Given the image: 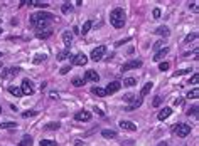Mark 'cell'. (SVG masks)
I'll list each match as a JSON object with an SVG mask.
<instances>
[{
  "label": "cell",
  "instance_id": "obj_1",
  "mask_svg": "<svg viewBox=\"0 0 199 146\" xmlns=\"http://www.w3.org/2000/svg\"><path fill=\"white\" fill-rule=\"evenodd\" d=\"M53 19H54V15L49 14V12H37V14L31 15V24L36 29H39V30H44V29L49 27V24L53 22Z\"/></svg>",
  "mask_w": 199,
  "mask_h": 146
},
{
  "label": "cell",
  "instance_id": "obj_2",
  "mask_svg": "<svg viewBox=\"0 0 199 146\" xmlns=\"http://www.w3.org/2000/svg\"><path fill=\"white\" fill-rule=\"evenodd\" d=\"M110 24L115 29H121L125 25V12H123V9H113L110 12Z\"/></svg>",
  "mask_w": 199,
  "mask_h": 146
},
{
  "label": "cell",
  "instance_id": "obj_3",
  "mask_svg": "<svg viewBox=\"0 0 199 146\" xmlns=\"http://www.w3.org/2000/svg\"><path fill=\"white\" fill-rule=\"evenodd\" d=\"M174 133L179 136V138H186V136L191 133V126L184 124V123H179V124L174 126Z\"/></svg>",
  "mask_w": 199,
  "mask_h": 146
},
{
  "label": "cell",
  "instance_id": "obj_4",
  "mask_svg": "<svg viewBox=\"0 0 199 146\" xmlns=\"http://www.w3.org/2000/svg\"><path fill=\"white\" fill-rule=\"evenodd\" d=\"M106 54V46H100L96 49H93V52H91V59H93L94 62H98L103 59V56Z\"/></svg>",
  "mask_w": 199,
  "mask_h": 146
},
{
  "label": "cell",
  "instance_id": "obj_5",
  "mask_svg": "<svg viewBox=\"0 0 199 146\" xmlns=\"http://www.w3.org/2000/svg\"><path fill=\"white\" fill-rule=\"evenodd\" d=\"M142 66V61H138V59H135V61H128V62H125L123 66H121V72H127V71H132V69H137Z\"/></svg>",
  "mask_w": 199,
  "mask_h": 146
},
{
  "label": "cell",
  "instance_id": "obj_6",
  "mask_svg": "<svg viewBox=\"0 0 199 146\" xmlns=\"http://www.w3.org/2000/svg\"><path fill=\"white\" fill-rule=\"evenodd\" d=\"M19 72H20V69H19V67H9V69H4V71H2V79L15 77Z\"/></svg>",
  "mask_w": 199,
  "mask_h": 146
},
{
  "label": "cell",
  "instance_id": "obj_7",
  "mask_svg": "<svg viewBox=\"0 0 199 146\" xmlns=\"http://www.w3.org/2000/svg\"><path fill=\"white\" fill-rule=\"evenodd\" d=\"M20 91H22V94H34V86H32V82L29 81V79H24L22 81V87H20Z\"/></svg>",
  "mask_w": 199,
  "mask_h": 146
},
{
  "label": "cell",
  "instance_id": "obj_8",
  "mask_svg": "<svg viewBox=\"0 0 199 146\" xmlns=\"http://www.w3.org/2000/svg\"><path fill=\"white\" fill-rule=\"evenodd\" d=\"M120 87H121V82H118V81H113V82H110L108 86L105 87V93L106 94H115V93H118L120 91Z\"/></svg>",
  "mask_w": 199,
  "mask_h": 146
},
{
  "label": "cell",
  "instance_id": "obj_9",
  "mask_svg": "<svg viewBox=\"0 0 199 146\" xmlns=\"http://www.w3.org/2000/svg\"><path fill=\"white\" fill-rule=\"evenodd\" d=\"M83 81H91V82H98L100 81V76L96 71H93V69H89V71H86L84 72V79Z\"/></svg>",
  "mask_w": 199,
  "mask_h": 146
},
{
  "label": "cell",
  "instance_id": "obj_10",
  "mask_svg": "<svg viewBox=\"0 0 199 146\" xmlns=\"http://www.w3.org/2000/svg\"><path fill=\"white\" fill-rule=\"evenodd\" d=\"M73 64L74 66H86V64H88V57H86L83 52L76 54V56L73 57Z\"/></svg>",
  "mask_w": 199,
  "mask_h": 146
},
{
  "label": "cell",
  "instance_id": "obj_11",
  "mask_svg": "<svg viewBox=\"0 0 199 146\" xmlns=\"http://www.w3.org/2000/svg\"><path fill=\"white\" fill-rule=\"evenodd\" d=\"M74 119L76 121H84V123H86V121H89L91 119V113H89V111H78V113H76V114H74Z\"/></svg>",
  "mask_w": 199,
  "mask_h": 146
},
{
  "label": "cell",
  "instance_id": "obj_12",
  "mask_svg": "<svg viewBox=\"0 0 199 146\" xmlns=\"http://www.w3.org/2000/svg\"><path fill=\"white\" fill-rule=\"evenodd\" d=\"M120 128L121 129H125V131H137V124H133L132 121H127V119H121L120 123Z\"/></svg>",
  "mask_w": 199,
  "mask_h": 146
},
{
  "label": "cell",
  "instance_id": "obj_13",
  "mask_svg": "<svg viewBox=\"0 0 199 146\" xmlns=\"http://www.w3.org/2000/svg\"><path fill=\"white\" fill-rule=\"evenodd\" d=\"M167 54H169V47H162V49H160V51H159V52L155 54L152 59L155 61V62H159V61H162V59L167 56Z\"/></svg>",
  "mask_w": 199,
  "mask_h": 146
},
{
  "label": "cell",
  "instance_id": "obj_14",
  "mask_svg": "<svg viewBox=\"0 0 199 146\" xmlns=\"http://www.w3.org/2000/svg\"><path fill=\"white\" fill-rule=\"evenodd\" d=\"M63 42H64V46L69 49V46L73 44V32H69V30H66L63 34Z\"/></svg>",
  "mask_w": 199,
  "mask_h": 146
},
{
  "label": "cell",
  "instance_id": "obj_15",
  "mask_svg": "<svg viewBox=\"0 0 199 146\" xmlns=\"http://www.w3.org/2000/svg\"><path fill=\"white\" fill-rule=\"evenodd\" d=\"M142 101H143L142 98H135V99L132 101V104L125 108V111H133V109H137V108H140V106H142Z\"/></svg>",
  "mask_w": 199,
  "mask_h": 146
},
{
  "label": "cell",
  "instance_id": "obj_16",
  "mask_svg": "<svg viewBox=\"0 0 199 146\" xmlns=\"http://www.w3.org/2000/svg\"><path fill=\"white\" fill-rule=\"evenodd\" d=\"M170 114H172V108H164V109L157 114V118H159L160 121H164V119H167Z\"/></svg>",
  "mask_w": 199,
  "mask_h": 146
},
{
  "label": "cell",
  "instance_id": "obj_17",
  "mask_svg": "<svg viewBox=\"0 0 199 146\" xmlns=\"http://www.w3.org/2000/svg\"><path fill=\"white\" fill-rule=\"evenodd\" d=\"M155 34H159V35H164V37H169L170 35V30H169V27L165 25H160L155 29Z\"/></svg>",
  "mask_w": 199,
  "mask_h": 146
},
{
  "label": "cell",
  "instance_id": "obj_18",
  "mask_svg": "<svg viewBox=\"0 0 199 146\" xmlns=\"http://www.w3.org/2000/svg\"><path fill=\"white\" fill-rule=\"evenodd\" d=\"M152 87H154V82H145V86L140 89V96L143 98V96H147V94L152 91Z\"/></svg>",
  "mask_w": 199,
  "mask_h": 146
},
{
  "label": "cell",
  "instance_id": "obj_19",
  "mask_svg": "<svg viewBox=\"0 0 199 146\" xmlns=\"http://www.w3.org/2000/svg\"><path fill=\"white\" fill-rule=\"evenodd\" d=\"M36 35H37V39H47V37L53 35V30H49V29H44V30H39Z\"/></svg>",
  "mask_w": 199,
  "mask_h": 146
},
{
  "label": "cell",
  "instance_id": "obj_20",
  "mask_svg": "<svg viewBox=\"0 0 199 146\" xmlns=\"http://www.w3.org/2000/svg\"><path fill=\"white\" fill-rule=\"evenodd\" d=\"M91 27H93V22H91V20H86V22L83 24V27H81V30H79V34H83V35H86V34L89 32V29H91Z\"/></svg>",
  "mask_w": 199,
  "mask_h": 146
},
{
  "label": "cell",
  "instance_id": "obj_21",
  "mask_svg": "<svg viewBox=\"0 0 199 146\" xmlns=\"http://www.w3.org/2000/svg\"><path fill=\"white\" fill-rule=\"evenodd\" d=\"M101 136L106 138V139H111V138H116V131L113 129H103L101 131Z\"/></svg>",
  "mask_w": 199,
  "mask_h": 146
},
{
  "label": "cell",
  "instance_id": "obj_22",
  "mask_svg": "<svg viewBox=\"0 0 199 146\" xmlns=\"http://www.w3.org/2000/svg\"><path fill=\"white\" fill-rule=\"evenodd\" d=\"M91 93H93L94 96H98V98H105V96H106L105 89L98 87V86H94V87H91Z\"/></svg>",
  "mask_w": 199,
  "mask_h": 146
},
{
  "label": "cell",
  "instance_id": "obj_23",
  "mask_svg": "<svg viewBox=\"0 0 199 146\" xmlns=\"http://www.w3.org/2000/svg\"><path fill=\"white\" fill-rule=\"evenodd\" d=\"M19 146H32V136L26 134L24 138L20 139V143H19Z\"/></svg>",
  "mask_w": 199,
  "mask_h": 146
},
{
  "label": "cell",
  "instance_id": "obj_24",
  "mask_svg": "<svg viewBox=\"0 0 199 146\" xmlns=\"http://www.w3.org/2000/svg\"><path fill=\"white\" fill-rule=\"evenodd\" d=\"M9 93H10L12 96H15V98L24 96V94H22V91H20V87H15V86H10V87H9Z\"/></svg>",
  "mask_w": 199,
  "mask_h": 146
},
{
  "label": "cell",
  "instance_id": "obj_25",
  "mask_svg": "<svg viewBox=\"0 0 199 146\" xmlns=\"http://www.w3.org/2000/svg\"><path fill=\"white\" fill-rule=\"evenodd\" d=\"M0 128H2V129H14V128H17V123H14V121H7V123H2Z\"/></svg>",
  "mask_w": 199,
  "mask_h": 146
},
{
  "label": "cell",
  "instance_id": "obj_26",
  "mask_svg": "<svg viewBox=\"0 0 199 146\" xmlns=\"http://www.w3.org/2000/svg\"><path fill=\"white\" fill-rule=\"evenodd\" d=\"M68 57H71V52H69V49H66V51H63V52H59L58 61H66Z\"/></svg>",
  "mask_w": 199,
  "mask_h": 146
},
{
  "label": "cell",
  "instance_id": "obj_27",
  "mask_svg": "<svg viewBox=\"0 0 199 146\" xmlns=\"http://www.w3.org/2000/svg\"><path fill=\"white\" fill-rule=\"evenodd\" d=\"M46 57H47L46 54H37L36 57L32 59V62H34V64H41V62H44V61H46Z\"/></svg>",
  "mask_w": 199,
  "mask_h": 146
},
{
  "label": "cell",
  "instance_id": "obj_28",
  "mask_svg": "<svg viewBox=\"0 0 199 146\" xmlns=\"http://www.w3.org/2000/svg\"><path fill=\"white\" fill-rule=\"evenodd\" d=\"M121 84L127 86V87H132V86H135V84H137V81L133 77H127V79H123V82H121Z\"/></svg>",
  "mask_w": 199,
  "mask_h": 146
},
{
  "label": "cell",
  "instance_id": "obj_29",
  "mask_svg": "<svg viewBox=\"0 0 199 146\" xmlns=\"http://www.w3.org/2000/svg\"><path fill=\"white\" fill-rule=\"evenodd\" d=\"M198 96H199V89H198V87L192 89V91H189V93H187V98H189V99H196Z\"/></svg>",
  "mask_w": 199,
  "mask_h": 146
},
{
  "label": "cell",
  "instance_id": "obj_30",
  "mask_svg": "<svg viewBox=\"0 0 199 146\" xmlns=\"http://www.w3.org/2000/svg\"><path fill=\"white\" fill-rule=\"evenodd\" d=\"M41 146H58V143L53 139H42L41 141Z\"/></svg>",
  "mask_w": 199,
  "mask_h": 146
},
{
  "label": "cell",
  "instance_id": "obj_31",
  "mask_svg": "<svg viewBox=\"0 0 199 146\" xmlns=\"http://www.w3.org/2000/svg\"><path fill=\"white\" fill-rule=\"evenodd\" d=\"M32 5L39 7V9H46L47 4H46V2H41V0H32Z\"/></svg>",
  "mask_w": 199,
  "mask_h": 146
},
{
  "label": "cell",
  "instance_id": "obj_32",
  "mask_svg": "<svg viewBox=\"0 0 199 146\" xmlns=\"http://www.w3.org/2000/svg\"><path fill=\"white\" fill-rule=\"evenodd\" d=\"M59 123H49V124H46V129H49V131H53V129H59Z\"/></svg>",
  "mask_w": 199,
  "mask_h": 146
},
{
  "label": "cell",
  "instance_id": "obj_33",
  "mask_svg": "<svg viewBox=\"0 0 199 146\" xmlns=\"http://www.w3.org/2000/svg\"><path fill=\"white\" fill-rule=\"evenodd\" d=\"M83 84H84V81L81 77H74L73 79V86H76V87H81Z\"/></svg>",
  "mask_w": 199,
  "mask_h": 146
},
{
  "label": "cell",
  "instance_id": "obj_34",
  "mask_svg": "<svg viewBox=\"0 0 199 146\" xmlns=\"http://www.w3.org/2000/svg\"><path fill=\"white\" fill-rule=\"evenodd\" d=\"M71 10H73V7L69 5V4H64V5L61 7V12H63V14H69Z\"/></svg>",
  "mask_w": 199,
  "mask_h": 146
},
{
  "label": "cell",
  "instance_id": "obj_35",
  "mask_svg": "<svg viewBox=\"0 0 199 146\" xmlns=\"http://www.w3.org/2000/svg\"><path fill=\"white\" fill-rule=\"evenodd\" d=\"M196 37H198V34H196V32H192V34H189V35L186 37V39H184V42H186V44H189V42H191V40H194Z\"/></svg>",
  "mask_w": 199,
  "mask_h": 146
},
{
  "label": "cell",
  "instance_id": "obj_36",
  "mask_svg": "<svg viewBox=\"0 0 199 146\" xmlns=\"http://www.w3.org/2000/svg\"><path fill=\"white\" fill-rule=\"evenodd\" d=\"M169 67H170V64L169 62H160L159 64V71H167Z\"/></svg>",
  "mask_w": 199,
  "mask_h": 146
},
{
  "label": "cell",
  "instance_id": "obj_37",
  "mask_svg": "<svg viewBox=\"0 0 199 146\" xmlns=\"http://www.w3.org/2000/svg\"><path fill=\"white\" fill-rule=\"evenodd\" d=\"M160 104H162V98H160V96H157V98L152 101V106H155V108H157V106H160Z\"/></svg>",
  "mask_w": 199,
  "mask_h": 146
},
{
  "label": "cell",
  "instance_id": "obj_38",
  "mask_svg": "<svg viewBox=\"0 0 199 146\" xmlns=\"http://www.w3.org/2000/svg\"><path fill=\"white\" fill-rule=\"evenodd\" d=\"M196 116L198 114V106H192V108H191V109H187V116Z\"/></svg>",
  "mask_w": 199,
  "mask_h": 146
},
{
  "label": "cell",
  "instance_id": "obj_39",
  "mask_svg": "<svg viewBox=\"0 0 199 146\" xmlns=\"http://www.w3.org/2000/svg\"><path fill=\"white\" fill-rule=\"evenodd\" d=\"M133 99H135L133 94H125V96H123V101H127V103H132Z\"/></svg>",
  "mask_w": 199,
  "mask_h": 146
},
{
  "label": "cell",
  "instance_id": "obj_40",
  "mask_svg": "<svg viewBox=\"0 0 199 146\" xmlns=\"http://www.w3.org/2000/svg\"><path fill=\"white\" fill-rule=\"evenodd\" d=\"M37 113L36 111H26V113H22V118H29V116H36Z\"/></svg>",
  "mask_w": 199,
  "mask_h": 146
},
{
  "label": "cell",
  "instance_id": "obj_41",
  "mask_svg": "<svg viewBox=\"0 0 199 146\" xmlns=\"http://www.w3.org/2000/svg\"><path fill=\"white\" fill-rule=\"evenodd\" d=\"M162 47H164V40H157L155 44H154V49H159V51H160Z\"/></svg>",
  "mask_w": 199,
  "mask_h": 146
},
{
  "label": "cell",
  "instance_id": "obj_42",
  "mask_svg": "<svg viewBox=\"0 0 199 146\" xmlns=\"http://www.w3.org/2000/svg\"><path fill=\"white\" fill-rule=\"evenodd\" d=\"M187 72H191V69H181V71H177L174 76H182V74H187Z\"/></svg>",
  "mask_w": 199,
  "mask_h": 146
},
{
  "label": "cell",
  "instance_id": "obj_43",
  "mask_svg": "<svg viewBox=\"0 0 199 146\" xmlns=\"http://www.w3.org/2000/svg\"><path fill=\"white\" fill-rule=\"evenodd\" d=\"M198 81H199V76L198 74H194L192 77H191V81H189V84H198Z\"/></svg>",
  "mask_w": 199,
  "mask_h": 146
},
{
  "label": "cell",
  "instance_id": "obj_44",
  "mask_svg": "<svg viewBox=\"0 0 199 146\" xmlns=\"http://www.w3.org/2000/svg\"><path fill=\"white\" fill-rule=\"evenodd\" d=\"M69 71H71V67H69V66H64V67H61V71H59V72L64 76V74H68Z\"/></svg>",
  "mask_w": 199,
  "mask_h": 146
},
{
  "label": "cell",
  "instance_id": "obj_45",
  "mask_svg": "<svg viewBox=\"0 0 199 146\" xmlns=\"http://www.w3.org/2000/svg\"><path fill=\"white\" fill-rule=\"evenodd\" d=\"M154 19H160V10L159 9H154Z\"/></svg>",
  "mask_w": 199,
  "mask_h": 146
},
{
  "label": "cell",
  "instance_id": "obj_46",
  "mask_svg": "<svg viewBox=\"0 0 199 146\" xmlns=\"http://www.w3.org/2000/svg\"><path fill=\"white\" fill-rule=\"evenodd\" d=\"M51 98H53V99H58V93H54L53 91V93H51Z\"/></svg>",
  "mask_w": 199,
  "mask_h": 146
},
{
  "label": "cell",
  "instance_id": "obj_47",
  "mask_svg": "<svg viewBox=\"0 0 199 146\" xmlns=\"http://www.w3.org/2000/svg\"><path fill=\"white\" fill-rule=\"evenodd\" d=\"M155 146H167V143H165V141H162V143H159V145H155Z\"/></svg>",
  "mask_w": 199,
  "mask_h": 146
},
{
  "label": "cell",
  "instance_id": "obj_48",
  "mask_svg": "<svg viewBox=\"0 0 199 146\" xmlns=\"http://www.w3.org/2000/svg\"><path fill=\"white\" fill-rule=\"evenodd\" d=\"M2 57H4V54H2V52H0V59H2Z\"/></svg>",
  "mask_w": 199,
  "mask_h": 146
},
{
  "label": "cell",
  "instance_id": "obj_49",
  "mask_svg": "<svg viewBox=\"0 0 199 146\" xmlns=\"http://www.w3.org/2000/svg\"><path fill=\"white\" fill-rule=\"evenodd\" d=\"M0 113H2V106H0Z\"/></svg>",
  "mask_w": 199,
  "mask_h": 146
},
{
  "label": "cell",
  "instance_id": "obj_50",
  "mask_svg": "<svg viewBox=\"0 0 199 146\" xmlns=\"http://www.w3.org/2000/svg\"><path fill=\"white\" fill-rule=\"evenodd\" d=\"M0 34H2V29H0Z\"/></svg>",
  "mask_w": 199,
  "mask_h": 146
}]
</instances>
